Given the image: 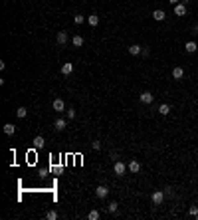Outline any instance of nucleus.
Masks as SVG:
<instances>
[{"label":"nucleus","mask_w":198,"mask_h":220,"mask_svg":"<svg viewBox=\"0 0 198 220\" xmlns=\"http://www.w3.org/2000/svg\"><path fill=\"white\" fill-rule=\"evenodd\" d=\"M46 218H48V220H58V212H56V210H50V212L46 214Z\"/></svg>","instance_id":"nucleus-23"},{"label":"nucleus","mask_w":198,"mask_h":220,"mask_svg":"<svg viewBox=\"0 0 198 220\" xmlns=\"http://www.w3.org/2000/svg\"><path fill=\"white\" fill-rule=\"evenodd\" d=\"M60 72L63 73V76H69V73H71V72H73V63H69V62H67V63H63V66H62V69H60Z\"/></svg>","instance_id":"nucleus-12"},{"label":"nucleus","mask_w":198,"mask_h":220,"mask_svg":"<svg viewBox=\"0 0 198 220\" xmlns=\"http://www.w3.org/2000/svg\"><path fill=\"white\" fill-rule=\"evenodd\" d=\"M198 214V206H190V216H196Z\"/></svg>","instance_id":"nucleus-26"},{"label":"nucleus","mask_w":198,"mask_h":220,"mask_svg":"<svg viewBox=\"0 0 198 220\" xmlns=\"http://www.w3.org/2000/svg\"><path fill=\"white\" fill-rule=\"evenodd\" d=\"M66 117L67 119H76V109H66Z\"/></svg>","instance_id":"nucleus-24"},{"label":"nucleus","mask_w":198,"mask_h":220,"mask_svg":"<svg viewBox=\"0 0 198 220\" xmlns=\"http://www.w3.org/2000/svg\"><path fill=\"white\" fill-rule=\"evenodd\" d=\"M4 133H6V135H14V133H16V127L12 125V123H6V125H4Z\"/></svg>","instance_id":"nucleus-19"},{"label":"nucleus","mask_w":198,"mask_h":220,"mask_svg":"<svg viewBox=\"0 0 198 220\" xmlns=\"http://www.w3.org/2000/svg\"><path fill=\"white\" fill-rule=\"evenodd\" d=\"M53 127H56L58 131H63V129H66V119H62V117H60V119H56Z\"/></svg>","instance_id":"nucleus-14"},{"label":"nucleus","mask_w":198,"mask_h":220,"mask_svg":"<svg viewBox=\"0 0 198 220\" xmlns=\"http://www.w3.org/2000/svg\"><path fill=\"white\" fill-rule=\"evenodd\" d=\"M83 20H85V18H83L81 14H76V16H73V22H76V24H81Z\"/></svg>","instance_id":"nucleus-25"},{"label":"nucleus","mask_w":198,"mask_h":220,"mask_svg":"<svg viewBox=\"0 0 198 220\" xmlns=\"http://www.w3.org/2000/svg\"><path fill=\"white\" fill-rule=\"evenodd\" d=\"M16 115H18V117H20V119H24V117H26V115H28V109H26V107H24V105H20V107H18V109H16Z\"/></svg>","instance_id":"nucleus-18"},{"label":"nucleus","mask_w":198,"mask_h":220,"mask_svg":"<svg viewBox=\"0 0 198 220\" xmlns=\"http://www.w3.org/2000/svg\"><path fill=\"white\" fill-rule=\"evenodd\" d=\"M139 99H141V103H145V105H149V103H153L154 95L151 93V91H143V93L139 95Z\"/></svg>","instance_id":"nucleus-3"},{"label":"nucleus","mask_w":198,"mask_h":220,"mask_svg":"<svg viewBox=\"0 0 198 220\" xmlns=\"http://www.w3.org/2000/svg\"><path fill=\"white\" fill-rule=\"evenodd\" d=\"M127 167H129V171H131V173H139V171H141V163H139V161H135V159H133L131 161V163L129 165H127Z\"/></svg>","instance_id":"nucleus-7"},{"label":"nucleus","mask_w":198,"mask_h":220,"mask_svg":"<svg viewBox=\"0 0 198 220\" xmlns=\"http://www.w3.org/2000/svg\"><path fill=\"white\" fill-rule=\"evenodd\" d=\"M129 54L131 56H139V54H143V48L139 44H133V46H129Z\"/></svg>","instance_id":"nucleus-11"},{"label":"nucleus","mask_w":198,"mask_h":220,"mask_svg":"<svg viewBox=\"0 0 198 220\" xmlns=\"http://www.w3.org/2000/svg\"><path fill=\"white\" fill-rule=\"evenodd\" d=\"M56 40H58V44H60V46H66L67 40H69L67 38V32H58V38Z\"/></svg>","instance_id":"nucleus-6"},{"label":"nucleus","mask_w":198,"mask_h":220,"mask_svg":"<svg viewBox=\"0 0 198 220\" xmlns=\"http://www.w3.org/2000/svg\"><path fill=\"white\" fill-rule=\"evenodd\" d=\"M107 210H109L111 214H117V210H119V204H117V202H109V206H107Z\"/></svg>","instance_id":"nucleus-21"},{"label":"nucleus","mask_w":198,"mask_h":220,"mask_svg":"<svg viewBox=\"0 0 198 220\" xmlns=\"http://www.w3.org/2000/svg\"><path fill=\"white\" fill-rule=\"evenodd\" d=\"M87 24L91 26V28H95V26L99 24V16H97V14H91V16H87Z\"/></svg>","instance_id":"nucleus-13"},{"label":"nucleus","mask_w":198,"mask_h":220,"mask_svg":"<svg viewBox=\"0 0 198 220\" xmlns=\"http://www.w3.org/2000/svg\"><path fill=\"white\" fill-rule=\"evenodd\" d=\"M127 169H129V167H127V165L123 163V161H115V167H113V171H115V175H117V176H123Z\"/></svg>","instance_id":"nucleus-1"},{"label":"nucleus","mask_w":198,"mask_h":220,"mask_svg":"<svg viewBox=\"0 0 198 220\" xmlns=\"http://www.w3.org/2000/svg\"><path fill=\"white\" fill-rule=\"evenodd\" d=\"M184 77V69L182 68H173V79H182Z\"/></svg>","instance_id":"nucleus-8"},{"label":"nucleus","mask_w":198,"mask_h":220,"mask_svg":"<svg viewBox=\"0 0 198 220\" xmlns=\"http://www.w3.org/2000/svg\"><path fill=\"white\" fill-rule=\"evenodd\" d=\"M42 147H44V137L38 135V137L34 139V149H42Z\"/></svg>","instance_id":"nucleus-20"},{"label":"nucleus","mask_w":198,"mask_h":220,"mask_svg":"<svg viewBox=\"0 0 198 220\" xmlns=\"http://www.w3.org/2000/svg\"><path fill=\"white\" fill-rule=\"evenodd\" d=\"M71 44L76 46V48H81V46H83V38H81V36H77V34H76V36H73V38H71Z\"/></svg>","instance_id":"nucleus-17"},{"label":"nucleus","mask_w":198,"mask_h":220,"mask_svg":"<svg viewBox=\"0 0 198 220\" xmlns=\"http://www.w3.org/2000/svg\"><path fill=\"white\" fill-rule=\"evenodd\" d=\"M186 52H188V54H194L196 50H198V46H196V42H186Z\"/></svg>","instance_id":"nucleus-16"},{"label":"nucleus","mask_w":198,"mask_h":220,"mask_svg":"<svg viewBox=\"0 0 198 220\" xmlns=\"http://www.w3.org/2000/svg\"><path fill=\"white\" fill-rule=\"evenodd\" d=\"M53 109H56V111H60V113H62V111H66V103H63V99H60V97H58V99H53Z\"/></svg>","instance_id":"nucleus-5"},{"label":"nucleus","mask_w":198,"mask_h":220,"mask_svg":"<svg viewBox=\"0 0 198 220\" xmlns=\"http://www.w3.org/2000/svg\"><path fill=\"white\" fill-rule=\"evenodd\" d=\"M174 14H176V16H184V14H186V4L178 2V4L174 6Z\"/></svg>","instance_id":"nucleus-9"},{"label":"nucleus","mask_w":198,"mask_h":220,"mask_svg":"<svg viewBox=\"0 0 198 220\" xmlns=\"http://www.w3.org/2000/svg\"><path fill=\"white\" fill-rule=\"evenodd\" d=\"M93 149H95V151H99V149H101V141H93Z\"/></svg>","instance_id":"nucleus-27"},{"label":"nucleus","mask_w":198,"mask_h":220,"mask_svg":"<svg viewBox=\"0 0 198 220\" xmlns=\"http://www.w3.org/2000/svg\"><path fill=\"white\" fill-rule=\"evenodd\" d=\"M159 113H160V115H168V113H170V105H168V103L159 105Z\"/></svg>","instance_id":"nucleus-15"},{"label":"nucleus","mask_w":198,"mask_h":220,"mask_svg":"<svg viewBox=\"0 0 198 220\" xmlns=\"http://www.w3.org/2000/svg\"><path fill=\"white\" fill-rule=\"evenodd\" d=\"M180 2H182V4H188V0H180Z\"/></svg>","instance_id":"nucleus-29"},{"label":"nucleus","mask_w":198,"mask_h":220,"mask_svg":"<svg viewBox=\"0 0 198 220\" xmlns=\"http://www.w3.org/2000/svg\"><path fill=\"white\" fill-rule=\"evenodd\" d=\"M196 220H198V214H196Z\"/></svg>","instance_id":"nucleus-31"},{"label":"nucleus","mask_w":198,"mask_h":220,"mask_svg":"<svg viewBox=\"0 0 198 220\" xmlns=\"http://www.w3.org/2000/svg\"><path fill=\"white\" fill-rule=\"evenodd\" d=\"M151 200H153V204H163V200H164V192L163 190H154L153 194H151Z\"/></svg>","instance_id":"nucleus-2"},{"label":"nucleus","mask_w":198,"mask_h":220,"mask_svg":"<svg viewBox=\"0 0 198 220\" xmlns=\"http://www.w3.org/2000/svg\"><path fill=\"white\" fill-rule=\"evenodd\" d=\"M194 30H196V34H198V26H196V28H194Z\"/></svg>","instance_id":"nucleus-30"},{"label":"nucleus","mask_w":198,"mask_h":220,"mask_svg":"<svg viewBox=\"0 0 198 220\" xmlns=\"http://www.w3.org/2000/svg\"><path fill=\"white\" fill-rule=\"evenodd\" d=\"M153 18L157 20V22H163V20L167 18V14H164V10H154V12H153Z\"/></svg>","instance_id":"nucleus-10"},{"label":"nucleus","mask_w":198,"mask_h":220,"mask_svg":"<svg viewBox=\"0 0 198 220\" xmlns=\"http://www.w3.org/2000/svg\"><path fill=\"white\" fill-rule=\"evenodd\" d=\"M168 2H170V4H174V6H176V4H178L180 0H168Z\"/></svg>","instance_id":"nucleus-28"},{"label":"nucleus","mask_w":198,"mask_h":220,"mask_svg":"<svg viewBox=\"0 0 198 220\" xmlns=\"http://www.w3.org/2000/svg\"><path fill=\"white\" fill-rule=\"evenodd\" d=\"M99 216H101L99 210H91V212L87 214V218H89V220H99Z\"/></svg>","instance_id":"nucleus-22"},{"label":"nucleus","mask_w":198,"mask_h":220,"mask_svg":"<svg viewBox=\"0 0 198 220\" xmlns=\"http://www.w3.org/2000/svg\"><path fill=\"white\" fill-rule=\"evenodd\" d=\"M95 194H97V198H107V194H109V189H107L105 185H99L97 189H95Z\"/></svg>","instance_id":"nucleus-4"}]
</instances>
